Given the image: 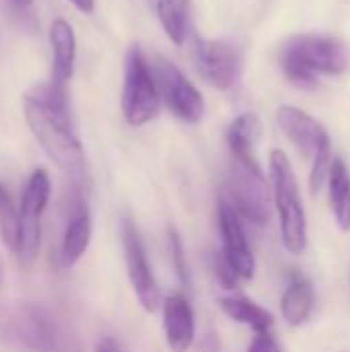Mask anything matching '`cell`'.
Wrapping results in <instances>:
<instances>
[{
    "label": "cell",
    "instance_id": "cell-1",
    "mask_svg": "<svg viewBox=\"0 0 350 352\" xmlns=\"http://www.w3.org/2000/svg\"><path fill=\"white\" fill-rule=\"evenodd\" d=\"M278 62L295 89L314 91L320 85L318 74H342L349 70L350 52L338 37L301 33L285 41Z\"/></svg>",
    "mask_w": 350,
    "mask_h": 352
},
{
    "label": "cell",
    "instance_id": "cell-2",
    "mask_svg": "<svg viewBox=\"0 0 350 352\" xmlns=\"http://www.w3.org/2000/svg\"><path fill=\"white\" fill-rule=\"evenodd\" d=\"M23 113L33 138L43 148V153L68 175L80 177L85 171V151L74 134L72 120L52 111L33 93L25 95Z\"/></svg>",
    "mask_w": 350,
    "mask_h": 352
},
{
    "label": "cell",
    "instance_id": "cell-3",
    "mask_svg": "<svg viewBox=\"0 0 350 352\" xmlns=\"http://www.w3.org/2000/svg\"><path fill=\"white\" fill-rule=\"evenodd\" d=\"M268 169L283 245L289 254L301 256L307 248V219L297 177L287 153L281 148H272L268 157Z\"/></svg>",
    "mask_w": 350,
    "mask_h": 352
},
{
    "label": "cell",
    "instance_id": "cell-4",
    "mask_svg": "<svg viewBox=\"0 0 350 352\" xmlns=\"http://www.w3.org/2000/svg\"><path fill=\"white\" fill-rule=\"evenodd\" d=\"M276 124L303 159L309 161V190L311 194H320L334 161L326 128L295 105H281L276 109Z\"/></svg>",
    "mask_w": 350,
    "mask_h": 352
},
{
    "label": "cell",
    "instance_id": "cell-5",
    "mask_svg": "<svg viewBox=\"0 0 350 352\" xmlns=\"http://www.w3.org/2000/svg\"><path fill=\"white\" fill-rule=\"evenodd\" d=\"M161 111V93L155 68L149 64L140 45H130L124 58L122 113L124 120L138 128L157 120Z\"/></svg>",
    "mask_w": 350,
    "mask_h": 352
},
{
    "label": "cell",
    "instance_id": "cell-6",
    "mask_svg": "<svg viewBox=\"0 0 350 352\" xmlns=\"http://www.w3.org/2000/svg\"><path fill=\"white\" fill-rule=\"evenodd\" d=\"M52 198V179L45 169H35L21 194L19 204V245L14 256L23 268L35 264L41 248V217Z\"/></svg>",
    "mask_w": 350,
    "mask_h": 352
},
{
    "label": "cell",
    "instance_id": "cell-7",
    "mask_svg": "<svg viewBox=\"0 0 350 352\" xmlns=\"http://www.w3.org/2000/svg\"><path fill=\"white\" fill-rule=\"evenodd\" d=\"M270 190L258 159H233L229 171V202L239 217L264 225L270 219Z\"/></svg>",
    "mask_w": 350,
    "mask_h": 352
},
{
    "label": "cell",
    "instance_id": "cell-8",
    "mask_svg": "<svg viewBox=\"0 0 350 352\" xmlns=\"http://www.w3.org/2000/svg\"><path fill=\"white\" fill-rule=\"evenodd\" d=\"M194 64L200 76L219 91L239 85L243 74V52L231 39H196Z\"/></svg>",
    "mask_w": 350,
    "mask_h": 352
},
{
    "label": "cell",
    "instance_id": "cell-9",
    "mask_svg": "<svg viewBox=\"0 0 350 352\" xmlns=\"http://www.w3.org/2000/svg\"><path fill=\"white\" fill-rule=\"evenodd\" d=\"M122 248H124L126 272H128L132 291H134L140 307L149 314L159 311V307H163L161 289H159L155 272L151 268L140 231L132 219L122 221Z\"/></svg>",
    "mask_w": 350,
    "mask_h": 352
},
{
    "label": "cell",
    "instance_id": "cell-10",
    "mask_svg": "<svg viewBox=\"0 0 350 352\" xmlns=\"http://www.w3.org/2000/svg\"><path fill=\"white\" fill-rule=\"evenodd\" d=\"M155 76L161 93V101L184 124H198L204 118V97L192 80L167 58H157Z\"/></svg>",
    "mask_w": 350,
    "mask_h": 352
},
{
    "label": "cell",
    "instance_id": "cell-11",
    "mask_svg": "<svg viewBox=\"0 0 350 352\" xmlns=\"http://www.w3.org/2000/svg\"><path fill=\"white\" fill-rule=\"evenodd\" d=\"M217 217H219V231L223 241V250H221L223 258L239 276V280H252L256 276V258L248 243L241 217L237 214L229 198L219 200Z\"/></svg>",
    "mask_w": 350,
    "mask_h": 352
},
{
    "label": "cell",
    "instance_id": "cell-12",
    "mask_svg": "<svg viewBox=\"0 0 350 352\" xmlns=\"http://www.w3.org/2000/svg\"><path fill=\"white\" fill-rule=\"evenodd\" d=\"M8 334L21 349L29 352H54L58 344L54 320L37 305L17 309L8 320Z\"/></svg>",
    "mask_w": 350,
    "mask_h": 352
},
{
    "label": "cell",
    "instance_id": "cell-13",
    "mask_svg": "<svg viewBox=\"0 0 350 352\" xmlns=\"http://www.w3.org/2000/svg\"><path fill=\"white\" fill-rule=\"evenodd\" d=\"M91 235H93L91 210H89L85 194L76 188L70 196V202H68V221H66L60 252H58L60 268L68 270L80 262V258L89 250Z\"/></svg>",
    "mask_w": 350,
    "mask_h": 352
},
{
    "label": "cell",
    "instance_id": "cell-14",
    "mask_svg": "<svg viewBox=\"0 0 350 352\" xmlns=\"http://www.w3.org/2000/svg\"><path fill=\"white\" fill-rule=\"evenodd\" d=\"M163 334L171 352H188L196 340V318L184 295L163 299Z\"/></svg>",
    "mask_w": 350,
    "mask_h": 352
},
{
    "label": "cell",
    "instance_id": "cell-15",
    "mask_svg": "<svg viewBox=\"0 0 350 352\" xmlns=\"http://www.w3.org/2000/svg\"><path fill=\"white\" fill-rule=\"evenodd\" d=\"M52 45V82L58 87H68L74 74L76 62V37L74 29L66 19H56L50 27Z\"/></svg>",
    "mask_w": 350,
    "mask_h": 352
},
{
    "label": "cell",
    "instance_id": "cell-16",
    "mask_svg": "<svg viewBox=\"0 0 350 352\" xmlns=\"http://www.w3.org/2000/svg\"><path fill=\"white\" fill-rule=\"evenodd\" d=\"M157 19L165 35L175 45H184L194 31L192 0H153Z\"/></svg>",
    "mask_w": 350,
    "mask_h": 352
},
{
    "label": "cell",
    "instance_id": "cell-17",
    "mask_svg": "<svg viewBox=\"0 0 350 352\" xmlns=\"http://www.w3.org/2000/svg\"><path fill=\"white\" fill-rule=\"evenodd\" d=\"M223 314L233 320L235 324H241L250 330H254L256 334H264V332H272L274 326V318L270 311H266L262 305H258L256 301H252L245 295H229L223 297L219 301Z\"/></svg>",
    "mask_w": 350,
    "mask_h": 352
},
{
    "label": "cell",
    "instance_id": "cell-18",
    "mask_svg": "<svg viewBox=\"0 0 350 352\" xmlns=\"http://www.w3.org/2000/svg\"><path fill=\"white\" fill-rule=\"evenodd\" d=\"M225 138L233 159H256V148L262 138V120L252 111L241 113L229 124Z\"/></svg>",
    "mask_w": 350,
    "mask_h": 352
},
{
    "label": "cell",
    "instance_id": "cell-19",
    "mask_svg": "<svg viewBox=\"0 0 350 352\" xmlns=\"http://www.w3.org/2000/svg\"><path fill=\"white\" fill-rule=\"evenodd\" d=\"M314 305H316V293H314L311 283L297 276L289 283V287L283 293V299H281L283 320L287 322V326L299 328L309 320Z\"/></svg>",
    "mask_w": 350,
    "mask_h": 352
},
{
    "label": "cell",
    "instance_id": "cell-20",
    "mask_svg": "<svg viewBox=\"0 0 350 352\" xmlns=\"http://www.w3.org/2000/svg\"><path fill=\"white\" fill-rule=\"evenodd\" d=\"M328 196L336 227L342 233L350 231V171L342 159H334L328 173Z\"/></svg>",
    "mask_w": 350,
    "mask_h": 352
},
{
    "label": "cell",
    "instance_id": "cell-21",
    "mask_svg": "<svg viewBox=\"0 0 350 352\" xmlns=\"http://www.w3.org/2000/svg\"><path fill=\"white\" fill-rule=\"evenodd\" d=\"M0 239L8 252H17L19 245V208L4 184H0Z\"/></svg>",
    "mask_w": 350,
    "mask_h": 352
},
{
    "label": "cell",
    "instance_id": "cell-22",
    "mask_svg": "<svg viewBox=\"0 0 350 352\" xmlns=\"http://www.w3.org/2000/svg\"><path fill=\"white\" fill-rule=\"evenodd\" d=\"M167 252L171 256V262H173V268H175V274H177L179 283L184 287H190V270H188V264H186L184 243L179 239V233L173 227L167 229Z\"/></svg>",
    "mask_w": 350,
    "mask_h": 352
},
{
    "label": "cell",
    "instance_id": "cell-23",
    "mask_svg": "<svg viewBox=\"0 0 350 352\" xmlns=\"http://www.w3.org/2000/svg\"><path fill=\"white\" fill-rule=\"evenodd\" d=\"M248 352H283L276 338L272 336V332H264V334H256L254 340L250 342Z\"/></svg>",
    "mask_w": 350,
    "mask_h": 352
},
{
    "label": "cell",
    "instance_id": "cell-24",
    "mask_svg": "<svg viewBox=\"0 0 350 352\" xmlns=\"http://www.w3.org/2000/svg\"><path fill=\"white\" fill-rule=\"evenodd\" d=\"M95 352H124V349H122V344H120L116 338L105 336V338H101V340L97 342Z\"/></svg>",
    "mask_w": 350,
    "mask_h": 352
},
{
    "label": "cell",
    "instance_id": "cell-25",
    "mask_svg": "<svg viewBox=\"0 0 350 352\" xmlns=\"http://www.w3.org/2000/svg\"><path fill=\"white\" fill-rule=\"evenodd\" d=\"M33 2L35 0H2V4L12 12H25L33 6Z\"/></svg>",
    "mask_w": 350,
    "mask_h": 352
},
{
    "label": "cell",
    "instance_id": "cell-26",
    "mask_svg": "<svg viewBox=\"0 0 350 352\" xmlns=\"http://www.w3.org/2000/svg\"><path fill=\"white\" fill-rule=\"evenodd\" d=\"M70 2H72V6H76L85 14H91L95 10V0H70Z\"/></svg>",
    "mask_w": 350,
    "mask_h": 352
}]
</instances>
